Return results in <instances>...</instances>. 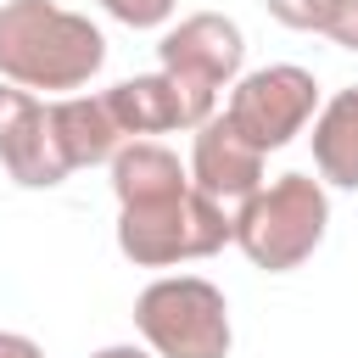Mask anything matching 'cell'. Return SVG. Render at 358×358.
<instances>
[{
	"label": "cell",
	"mask_w": 358,
	"mask_h": 358,
	"mask_svg": "<svg viewBox=\"0 0 358 358\" xmlns=\"http://www.w3.org/2000/svg\"><path fill=\"white\" fill-rule=\"evenodd\" d=\"M106 39L90 17L50 0L0 6V78L17 90H78L101 73Z\"/></svg>",
	"instance_id": "6da1fadb"
},
{
	"label": "cell",
	"mask_w": 358,
	"mask_h": 358,
	"mask_svg": "<svg viewBox=\"0 0 358 358\" xmlns=\"http://www.w3.org/2000/svg\"><path fill=\"white\" fill-rule=\"evenodd\" d=\"M324 224H330V201H324V185L308 179V173H280L274 185H257L241 213L229 218V241L268 274H285L296 268L302 257H313V246L324 241Z\"/></svg>",
	"instance_id": "7a4b0ae2"
},
{
	"label": "cell",
	"mask_w": 358,
	"mask_h": 358,
	"mask_svg": "<svg viewBox=\"0 0 358 358\" xmlns=\"http://www.w3.org/2000/svg\"><path fill=\"white\" fill-rule=\"evenodd\" d=\"M229 218L213 196H201L196 185L162 196V201H140L117 213V246L129 263L140 268H168L185 257H213L229 241Z\"/></svg>",
	"instance_id": "3957f363"
},
{
	"label": "cell",
	"mask_w": 358,
	"mask_h": 358,
	"mask_svg": "<svg viewBox=\"0 0 358 358\" xmlns=\"http://www.w3.org/2000/svg\"><path fill=\"white\" fill-rule=\"evenodd\" d=\"M134 324L162 358H224L229 352V302L201 274L151 280L134 302Z\"/></svg>",
	"instance_id": "277c9868"
},
{
	"label": "cell",
	"mask_w": 358,
	"mask_h": 358,
	"mask_svg": "<svg viewBox=\"0 0 358 358\" xmlns=\"http://www.w3.org/2000/svg\"><path fill=\"white\" fill-rule=\"evenodd\" d=\"M313 106H319V84H313V73L280 62V67H257V73H246V78L235 84L224 117H229L257 151H280L285 140L302 134V123L313 117Z\"/></svg>",
	"instance_id": "5b68a950"
},
{
	"label": "cell",
	"mask_w": 358,
	"mask_h": 358,
	"mask_svg": "<svg viewBox=\"0 0 358 358\" xmlns=\"http://www.w3.org/2000/svg\"><path fill=\"white\" fill-rule=\"evenodd\" d=\"M157 56H162V73H168V78H179L185 90H196V95L213 101L218 84H229V78L241 73L246 39H241V28H235L229 17L196 11V17H185L179 28L162 34Z\"/></svg>",
	"instance_id": "8992f818"
},
{
	"label": "cell",
	"mask_w": 358,
	"mask_h": 358,
	"mask_svg": "<svg viewBox=\"0 0 358 358\" xmlns=\"http://www.w3.org/2000/svg\"><path fill=\"white\" fill-rule=\"evenodd\" d=\"M0 162L28 190H50V185H62L73 173L67 157H62V145H56L50 106H39L17 84H0Z\"/></svg>",
	"instance_id": "52a82bcc"
},
{
	"label": "cell",
	"mask_w": 358,
	"mask_h": 358,
	"mask_svg": "<svg viewBox=\"0 0 358 358\" xmlns=\"http://www.w3.org/2000/svg\"><path fill=\"white\" fill-rule=\"evenodd\" d=\"M106 106L117 117L123 134H162V129H201L213 117V101L185 90L168 73H145V78H123L117 90H106Z\"/></svg>",
	"instance_id": "ba28073f"
},
{
	"label": "cell",
	"mask_w": 358,
	"mask_h": 358,
	"mask_svg": "<svg viewBox=\"0 0 358 358\" xmlns=\"http://www.w3.org/2000/svg\"><path fill=\"white\" fill-rule=\"evenodd\" d=\"M190 179L201 196H213L218 207L224 201H246L257 185H263V151L229 123V117H207L196 129V145H190Z\"/></svg>",
	"instance_id": "9c48e42d"
},
{
	"label": "cell",
	"mask_w": 358,
	"mask_h": 358,
	"mask_svg": "<svg viewBox=\"0 0 358 358\" xmlns=\"http://www.w3.org/2000/svg\"><path fill=\"white\" fill-rule=\"evenodd\" d=\"M50 129H56V145L67 157V168H90V162H106L117 151V117L106 106V95H73V101H56L50 106Z\"/></svg>",
	"instance_id": "30bf717a"
},
{
	"label": "cell",
	"mask_w": 358,
	"mask_h": 358,
	"mask_svg": "<svg viewBox=\"0 0 358 358\" xmlns=\"http://www.w3.org/2000/svg\"><path fill=\"white\" fill-rule=\"evenodd\" d=\"M185 168L168 145H151V140H134V145H117L112 151V190L123 207H140V201H162L173 190H185Z\"/></svg>",
	"instance_id": "8fae6325"
},
{
	"label": "cell",
	"mask_w": 358,
	"mask_h": 358,
	"mask_svg": "<svg viewBox=\"0 0 358 358\" xmlns=\"http://www.w3.org/2000/svg\"><path fill=\"white\" fill-rule=\"evenodd\" d=\"M313 162L330 185L358 190V84L330 95L324 112L313 117Z\"/></svg>",
	"instance_id": "7c38bea8"
},
{
	"label": "cell",
	"mask_w": 358,
	"mask_h": 358,
	"mask_svg": "<svg viewBox=\"0 0 358 358\" xmlns=\"http://www.w3.org/2000/svg\"><path fill=\"white\" fill-rule=\"evenodd\" d=\"M268 17L302 34H324L341 50H358V0H268Z\"/></svg>",
	"instance_id": "4fadbf2b"
},
{
	"label": "cell",
	"mask_w": 358,
	"mask_h": 358,
	"mask_svg": "<svg viewBox=\"0 0 358 358\" xmlns=\"http://www.w3.org/2000/svg\"><path fill=\"white\" fill-rule=\"evenodd\" d=\"M117 22H129V28H157V22H168L173 17V6L179 0H101Z\"/></svg>",
	"instance_id": "5bb4252c"
},
{
	"label": "cell",
	"mask_w": 358,
	"mask_h": 358,
	"mask_svg": "<svg viewBox=\"0 0 358 358\" xmlns=\"http://www.w3.org/2000/svg\"><path fill=\"white\" fill-rule=\"evenodd\" d=\"M0 358H45L28 336H11V330H0Z\"/></svg>",
	"instance_id": "9a60e30c"
},
{
	"label": "cell",
	"mask_w": 358,
	"mask_h": 358,
	"mask_svg": "<svg viewBox=\"0 0 358 358\" xmlns=\"http://www.w3.org/2000/svg\"><path fill=\"white\" fill-rule=\"evenodd\" d=\"M90 358H145V352H134V347H101V352H90Z\"/></svg>",
	"instance_id": "2e32d148"
}]
</instances>
